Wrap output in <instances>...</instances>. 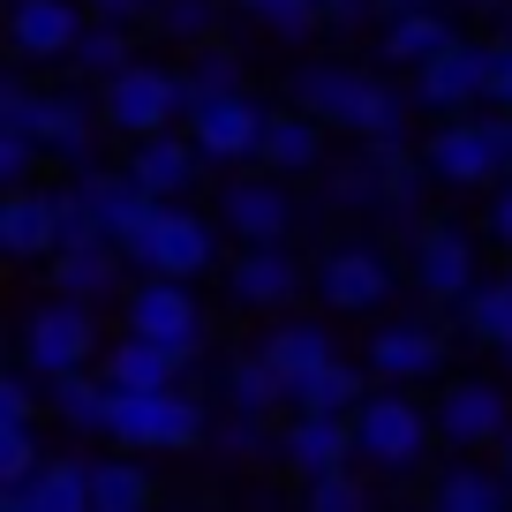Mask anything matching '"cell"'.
<instances>
[{"label": "cell", "instance_id": "8d00e7d4", "mask_svg": "<svg viewBox=\"0 0 512 512\" xmlns=\"http://www.w3.org/2000/svg\"><path fill=\"white\" fill-rule=\"evenodd\" d=\"M226 8H234V0H159V23H151V31L174 38V46H204V38H219Z\"/></svg>", "mask_w": 512, "mask_h": 512}, {"label": "cell", "instance_id": "bcb514c9", "mask_svg": "<svg viewBox=\"0 0 512 512\" xmlns=\"http://www.w3.org/2000/svg\"><path fill=\"white\" fill-rule=\"evenodd\" d=\"M490 106H505V113H512V31L497 38V76H490Z\"/></svg>", "mask_w": 512, "mask_h": 512}, {"label": "cell", "instance_id": "f35d334b", "mask_svg": "<svg viewBox=\"0 0 512 512\" xmlns=\"http://www.w3.org/2000/svg\"><path fill=\"white\" fill-rule=\"evenodd\" d=\"M53 151L38 144L31 128H0V189H23V181H38V166H46Z\"/></svg>", "mask_w": 512, "mask_h": 512}, {"label": "cell", "instance_id": "7bdbcfd3", "mask_svg": "<svg viewBox=\"0 0 512 512\" xmlns=\"http://www.w3.org/2000/svg\"><path fill=\"white\" fill-rule=\"evenodd\" d=\"M309 8H317V23H324V31H354V23L384 16L377 0H309Z\"/></svg>", "mask_w": 512, "mask_h": 512}, {"label": "cell", "instance_id": "c3c4849f", "mask_svg": "<svg viewBox=\"0 0 512 512\" xmlns=\"http://www.w3.org/2000/svg\"><path fill=\"white\" fill-rule=\"evenodd\" d=\"M384 16H400V8H430V0H377Z\"/></svg>", "mask_w": 512, "mask_h": 512}, {"label": "cell", "instance_id": "484cf974", "mask_svg": "<svg viewBox=\"0 0 512 512\" xmlns=\"http://www.w3.org/2000/svg\"><path fill=\"white\" fill-rule=\"evenodd\" d=\"M430 505H445V512H497V505H512V475L497 460H452L445 475L430 482Z\"/></svg>", "mask_w": 512, "mask_h": 512}, {"label": "cell", "instance_id": "277c9868", "mask_svg": "<svg viewBox=\"0 0 512 512\" xmlns=\"http://www.w3.org/2000/svg\"><path fill=\"white\" fill-rule=\"evenodd\" d=\"M106 437L121 452H189L211 437V415L189 384H159V392H113Z\"/></svg>", "mask_w": 512, "mask_h": 512}, {"label": "cell", "instance_id": "f1b7e54d", "mask_svg": "<svg viewBox=\"0 0 512 512\" xmlns=\"http://www.w3.org/2000/svg\"><path fill=\"white\" fill-rule=\"evenodd\" d=\"M256 347H264V354H272V362H279V377H309V369H324V362H332V332H324V324L317 317H279L272 324V332H264V339H256Z\"/></svg>", "mask_w": 512, "mask_h": 512}, {"label": "cell", "instance_id": "5b68a950", "mask_svg": "<svg viewBox=\"0 0 512 512\" xmlns=\"http://www.w3.org/2000/svg\"><path fill=\"white\" fill-rule=\"evenodd\" d=\"M98 113H106V136L136 144V136H159V128L189 121V83L174 68H151V61H128L121 76L98 83Z\"/></svg>", "mask_w": 512, "mask_h": 512}, {"label": "cell", "instance_id": "836d02e7", "mask_svg": "<svg viewBox=\"0 0 512 512\" xmlns=\"http://www.w3.org/2000/svg\"><path fill=\"white\" fill-rule=\"evenodd\" d=\"M219 460H264V452H279V430H272V415H256V407H226V422H211V437H204Z\"/></svg>", "mask_w": 512, "mask_h": 512}, {"label": "cell", "instance_id": "cb8c5ba5", "mask_svg": "<svg viewBox=\"0 0 512 512\" xmlns=\"http://www.w3.org/2000/svg\"><path fill=\"white\" fill-rule=\"evenodd\" d=\"M324 136H332V121H317L309 106L272 113V121H264V166H272V174H317Z\"/></svg>", "mask_w": 512, "mask_h": 512}, {"label": "cell", "instance_id": "d6986e66", "mask_svg": "<svg viewBox=\"0 0 512 512\" xmlns=\"http://www.w3.org/2000/svg\"><path fill=\"white\" fill-rule=\"evenodd\" d=\"M279 460L294 475H324V467H354V415H324V407H294L279 430Z\"/></svg>", "mask_w": 512, "mask_h": 512}, {"label": "cell", "instance_id": "b9f144b4", "mask_svg": "<svg viewBox=\"0 0 512 512\" xmlns=\"http://www.w3.org/2000/svg\"><path fill=\"white\" fill-rule=\"evenodd\" d=\"M256 23H264L272 38H309V31H324L309 0H264V8H256Z\"/></svg>", "mask_w": 512, "mask_h": 512}, {"label": "cell", "instance_id": "ba28073f", "mask_svg": "<svg viewBox=\"0 0 512 512\" xmlns=\"http://www.w3.org/2000/svg\"><path fill=\"white\" fill-rule=\"evenodd\" d=\"M490 76H497V46H475V38H452L445 53L415 68V106L422 113H475L490 98Z\"/></svg>", "mask_w": 512, "mask_h": 512}, {"label": "cell", "instance_id": "7c38bea8", "mask_svg": "<svg viewBox=\"0 0 512 512\" xmlns=\"http://www.w3.org/2000/svg\"><path fill=\"white\" fill-rule=\"evenodd\" d=\"M294 189H287V174H234L219 189V226L234 241H287L294 234Z\"/></svg>", "mask_w": 512, "mask_h": 512}, {"label": "cell", "instance_id": "83f0119b", "mask_svg": "<svg viewBox=\"0 0 512 512\" xmlns=\"http://www.w3.org/2000/svg\"><path fill=\"white\" fill-rule=\"evenodd\" d=\"M219 400L226 407H256V415H279L287 407V377H279V362L264 347L234 354V362L219 369Z\"/></svg>", "mask_w": 512, "mask_h": 512}, {"label": "cell", "instance_id": "7dc6e473", "mask_svg": "<svg viewBox=\"0 0 512 512\" xmlns=\"http://www.w3.org/2000/svg\"><path fill=\"white\" fill-rule=\"evenodd\" d=\"M490 241H505V249H512V174L497 181V196H490Z\"/></svg>", "mask_w": 512, "mask_h": 512}, {"label": "cell", "instance_id": "d590c367", "mask_svg": "<svg viewBox=\"0 0 512 512\" xmlns=\"http://www.w3.org/2000/svg\"><path fill=\"white\" fill-rule=\"evenodd\" d=\"M181 83H189V106L196 98H219V91H241V53L219 46V38H204V46H189V68H181Z\"/></svg>", "mask_w": 512, "mask_h": 512}, {"label": "cell", "instance_id": "f546056e", "mask_svg": "<svg viewBox=\"0 0 512 512\" xmlns=\"http://www.w3.org/2000/svg\"><path fill=\"white\" fill-rule=\"evenodd\" d=\"M31 482V512H91V452H53Z\"/></svg>", "mask_w": 512, "mask_h": 512}, {"label": "cell", "instance_id": "4dcf8cb0", "mask_svg": "<svg viewBox=\"0 0 512 512\" xmlns=\"http://www.w3.org/2000/svg\"><path fill=\"white\" fill-rule=\"evenodd\" d=\"M369 400V384H362V369L354 362H324V369H309V377H294L287 384V407H324V415H354V407Z\"/></svg>", "mask_w": 512, "mask_h": 512}, {"label": "cell", "instance_id": "9c48e42d", "mask_svg": "<svg viewBox=\"0 0 512 512\" xmlns=\"http://www.w3.org/2000/svg\"><path fill=\"white\" fill-rule=\"evenodd\" d=\"M121 317H128V332L166 339V347H174V354H189V362L204 354V309H196L189 279H174V272H144L136 287H128Z\"/></svg>", "mask_w": 512, "mask_h": 512}, {"label": "cell", "instance_id": "3957f363", "mask_svg": "<svg viewBox=\"0 0 512 512\" xmlns=\"http://www.w3.org/2000/svg\"><path fill=\"white\" fill-rule=\"evenodd\" d=\"M422 166L452 189H497L512 174V113H445L422 136Z\"/></svg>", "mask_w": 512, "mask_h": 512}, {"label": "cell", "instance_id": "7a4b0ae2", "mask_svg": "<svg viewBox=\"0 0 512 512\" xmlns=\"http://www.w3.org/2000/svg\"><path fill=\"white\" fill-rule=\"evenodd\" d=\"M437 445V415L415 400V384H369L354 407V460L377 475H415Z\"/></svg>", "mask_w": 512, "mask_h": 512}, {"label": "cell", "instance_id": "e0dca14e", "mask_svg": "<svg viewBox=\"0 0 512 512\" xmlns=\"http://www.w3.org/2000/svg\"><path fill=\"white\" fill-rule=\"evenodd\" d=\"M226 294L241 309H287L302 294V264L287 256V241H241L226 264Z\"/></svg>", "mask_w": 512, "mask_h": 512}, {"label": "cell", "instance_id": "f907efd6", "mask_svg": "<svg viewBox=\"0 0 512 512\" xmlns=\"http://www.w3.org/2000/svg\"><path fill=\"white\" fill-rule=\"evenodd\" d=\"M234 8H249V16H256V8H264V0H234Z\"/></svg>", "mask_w": 512, "mask_h": 512}, {"label": "cell", "instance_id": "8992f818", "mask_svg": "<svg viewBox=\"0 0 512 512\" xmlns=\"http://www.w3.org/2000/svg\"><path fill=\"white\" fill-rule=\"evenodd\" d=\"M98 324H91V302H76V294H53V302H38L31 317H23V369H38V377H68V369H91L98 362Z\"/></svg>", "mask_w": 512, "mask_h": 512}, {"label": "cell", "instance_id": "9a60e30c", "mask_svg": "<svg viewBox=\"0 0 512 512\" xmlns=\"http://www.w3.org/2000/svg\"><path fill=\"white\" fill-rule=\"evenodd\" d=\"M445 354H452V339L415 317V324H384L362 362L377 384H430V377H445Z\"/></svg>", "mask_w": 512, "mask_h": 512}, {"label": "cell", "instance_id": "8fae6325", "mask_svg": "<svg viewBox=\"0 0 512 512\" xmlns=\"http://www.w3.org/2000/svg\"><path fill=\"white\" fill-rule=\"evenodd\" d=\"M264 121H272V113L249 98V83H241V91H219V98H196V106H189V136L204 144L211 166H249V159H264Z\"/></svg>", "mask_w": 512, "mask_h": 512}, {"label": "cell", "instance_id": "d4e9b609", "mask_svg": "<svg viewBox=\"0 0 512 512\" xmlns=\"http://www.w3.org/2000/svg\"><path fill=\"white\" fill-rule=\"evenodd\" d=\"M452 38H460V31H452V16H445V8L430 0V8H400V16H384V38H377V53H384L392 68H422L430 53H445Z\"/></svg>", "mask_w": 512, "mask_h": 512}, {"label": "cell", "instance_id": "f6af8a7d", "mask_svg": "<svg viewBox=\"0 0 512 512\" xmlns=\"http://www.w3.org/2000/svg\"><path fill=\"white\" fill-rule=\"evenodd\" d=\"M83 8H91V16H106V23H136V31H144V23H159V0H83Z\"/></svg>", "mask_w": 512, "mask_h": 512}, {"label": "cell", "instance_id": "816d5d0a", "mask_svg": "<svg viewBox=\"0 0 512 512\" xmlns=\"http://www.w3.org/2000/svg\"><path fill=\"white\" fill-rule=\"evenodd\" d=\"M505 31H512V0H505Z\"/></svg>", "mask_w": 512, "mask_h": 512}, {"label": "cell", "instance_id": "1f68e13d", "mask_svg": "<svg viewBox=\"0 0 512 512\" xmlns=\"http://www.w3.org/2000/svg\"><path fill=\"white\" fill-rule=\"evenodd\" d=\"M128 61H136V23H106V16H91V31H83V38H76V53H68V68H76L83 83L121 76Z\"/></svg>", "mask_w": 512, "mask_h": 512}, {"label": "cell", "instance_id": "db71d44e", "mask_svg": "<svg viewBox=\"0 0 512 512\" xmlns=\"http://www.w3.org/2000/svg\"><path fill=\"white\" fill-rule=\"evenodd\" d=\"M505 279H512V264H505Z\"/></svg>", "mask_w": 512, "mask_h": 512}, {"label": "cell", "instance_id": "ab89813d", "mask_svg": "<svg viewBox=\"0 0 512 512\" xmlns=\"http://www.w3.org/2000/svg\"><path fill=\"white\" fill-rule=\"evenodd\" d=\"M38 467H46L38 430H31V422H16V415H0V482H23V475H38Z\"/></svg>", "mask_w": 512, "mask_h": 512}, {"label": "cell", "instance_id": "52a82bcc", "mask_svg": "<svg viewBox=\"0 0 512 512\" xmlns=\"http://www.w3.org/2000/svg\"><path fill=\"white\" fill-rule=\"evenodd\" d=\"M211 256H219V211H189V196H166L159 219H151L144 249H136V272H174V279H196L211 272Z\"/></svg>", "mask_w": 512, "mask_h": 512}, {"label": "cell", "instance_id": "6da1fadb", "mask_svg": "<svg viewBox=\"0 0 512 512\" xmlns=\"http://www.w3.org/2000/svg\"><path fill=\"white\" fill-rule=\"evenodd\" d=\"M287 98H294V106H309L317 121H332L339 136H362V144L407 136V113H415V91H392L384 76H362V68H347V61L294 68Z\"/></svg>", "mask_w": 512, "mask_h": 512}, {"label": "cell", "instance_id": "ee69618b", "mask_svg": "<svg viewBox=\"0 0 512 512\" xmlns=\"http://www.w3.org/2000/svg\"><path fill=\"white\" fill-rule=\"evenodd\" d=\"M31 377H38V369H8V377H0V415H16V422H31V415H38Z\"/></svg>", "mask_w": 512, "mask_h": 512}, {"label": "cell", "instance_id": "2e32d148", "mask_svg": "<svg viewBox=\"0 0 512 512\" xmlns=\"http://www.w3.org/2000/svg\"><path fill=\"white\" fill-rule=\"evenodd\" d=\"M392 287H400V272H392V256H384V249H332L317 264V294L332 309H347V317L384 309V302H392Z\"/></svg>", "mask_w": 512, "mask_h": 512}, {"label": "cell", "instance_id": "30bf717a", "mask_svg": "<svg viewBox=\"0 0 512 512\" xmlns=\"http://www.w3.org/2000/svg\"><path fill=\"white\" fill-rule=\"evenodd\" d=\"M437 445L452 452H497L512 437V400H505V384H482V377H460L437 392Z\"/></svg>", "mask_w": 512, "mask_h": 512}, {"label": "cell", "instance_id": "4316f807", "mask_svg": "<svg viewBox=\"0 0 512 512\" xmlns=\"http://www.w3.org/2000/svg\"><path fill=\"white\" fill-rule=\"evenodd\" d=\"M53 415H61V430H76V437H106V422H113V384H106V369H68V377H53Z\"/></svg>", "mask_w": 512, "mask_h": 512}, {"label": "cell", "instance_id": "d6a6232c", "mask_svg": "<svg viewBox=\"0 0 512 512\" xmlns=\"http://www.w3.org/2000/svg\"><path fill=\"white\" fill-rule=\"evenodd\" d=\"M151 475L144 460H91V512H144L151 505Z\"/></svg>", "mask_w": 512, "mask_h": 512}, {"label": "cell", "instance_id": "603a6c76", "mask_svg": "<svg viewBox=\"0 0 512 512\" xmlns=\"http://www.w3.org/2000/svg\"><path fill=\"white\" fill-rule=\"evenodd\" d=\"M98 369H106L113 392H159V384H181L189 354H174L166 339H151V332H128V339H113V347L98 354Z\"/></svg>", "mask_w": 512, "mask_h": 512}, {"label": "cell", "instance_id": "4fadbf2b", "mask_svg": "<svg viewBox=\"0 0 512 512\" xmlns=\"http://www.w3.org/2000/svg\"><path fill=\"white\" fill-rule=\"evenodd\" d=\"M415 287L422 302H445V309H460L482 287V256L460 226H422L415 234Z\"/></svg>", "mask_w": 512, "mask_h": 512}, {"label": "cell", "instance_id": "5bb4252c", "mask_svg": "<svg viewBox=\"0 0 512 512\" xmlns=\"http://www.w3.org/2000/svg\"><path fill=\"white\" fill-rule=\"evenodd\" d=\"M83 31H91L83 0H8V46H16V61H68Z\"/></svg>", "mask_w": 512, "mask_h": 512}, {"label": "cell", "instance_id": "681fc988", "mask_svg": "<svg viewBox=\"0 0 512 512\" xmlns=\"http://www.w3.org/2000/svg\"><path fill=\"white\" fill-rule=\"evenodd\" d=\"M497 467H505V475H512V437H505V445H497Z\"/></svg>", "mask_w": 512, "mask_h": 512}, {"label": "cell", "instance_id": "74e56055", "mask_svg": "<svg viewBox=\"0 0 512 512\" xmlns=\"http://www.w3.org/2000/svg\"><path fill=\"white\" fill-rule=\"evenodd\" d=\"M302 505L309 512H362V505H377V490L354 467H324V475H302Z\"/></svg>", "mask_w": 512, "mask_h": 512}, {"label": "cell", "instance_id": "ac0fdd59", "mask_svg": "<svg viewBox=\"0 0 512 512\" xmlns=\"http://www.w3.org/2000/svg\"><path fill=\"white\" fill-rule=\"evenodd\" d=\"M0 249L16 256V264H38V256L61 249V189L23 181V189L0 196Z\"/></svg>", "mask_w": 512, "mask_h": 512}, {"label": "cell", "instance_id": "ffe728a7", "mask_svg": "<svg viewBox=\"0 0 512 512\" xmlns=\"http://www.w3.org/2000/svg\"><path fill=\"white\" fill-rule=\"evenodd\" d=\"M121 166L144 181L151 196H189L196 174H204L211 159H204V144H196V136H174V128H159V136H136Z\"/></svg>", "mask_w": 512, "mask_h": 512}, {"label": "cell", "instance_id": "44dd1931", "mask_svg": "<svg viewBox=\"0 0 512 512\" xmlns=\"http://www.w3.org/2000/svg\"><path fill=\"white\" fill-rule=\"evenodd\" d=\"M98 128H106V113L83 91H46V106H38V144L53 151V166H91Z\"/></svg>", "mask_w": 512, "mask_h": 512}, {"label": "cell", "instance_id": "f5cc1de1", "mask_svg": "<svg viewBox=\"0 0 512 512\" xmlns=\"http://www.w3.org/2000/svg\"><path fill=\"white\" fill-rule=\"evenodd\" d=\"M497 354H505V369H512V347H497Z\"/></svg>", "mask_w": 512, "mask_h": 512}, {"label": "cell", "instance_id": "e575fe53", "mask_svg": "<svg viewBox=\"0 0 512 512\" xmlns=\"http://www.w3.org/2000/svg\"><path fill=\"white\" fill-rule=\"evenodd\" d=\"M460 332L482 347H512V279H482L460 302Z\"/></svg>", "mask_w": 512, "mask_h": 512}, {"label": "cell", "instance_id": "7402d4cb", "mask_svg": "<svg viewBox=\"0 0 512 512\" xmlns=\"http://www.w3.org/2000/svg\"><path fill=\"white\" fill-rule=\"evenodd\" d=\"M121 264L128 249L121 241H61L53 249V294H76V302H106V294H121Z\"/></svg>", "mask_w": 512, "mask_h": 512}, {"label": "cell", "instance_id": "60d3db41", "mask_svg": "<svg viewBox=\"0 0 512 512\" xmlns=\"http://www.w3.org/2000/svg\"><path fill=\"white\" fill-rule=\"evenodd\" d=\"M38 106H46V91L31 76H0V128H31L38 136Z\"/></svg>", "mask_w": 512, "mask_h": 512}]
</instances>
